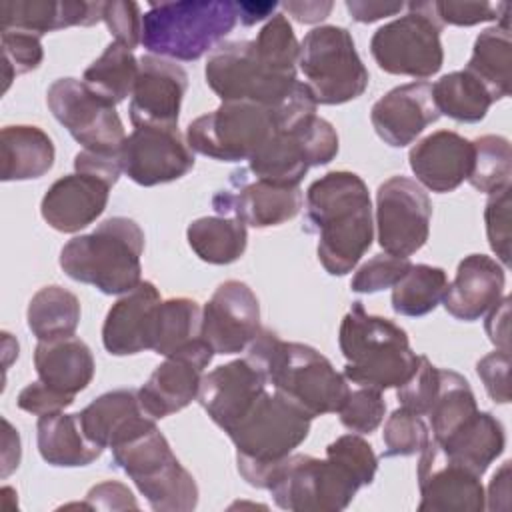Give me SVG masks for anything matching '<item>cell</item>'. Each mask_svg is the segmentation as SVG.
<instances>
[{"label":"cell","instance_id":"1","mask_svg":"<svg viewBox=\"0 0 512 512\" xmlns=\"http://www.w3.org/2000/svg\"><path fill=\"white\" fill-rule=\"evenodd\" d=\"M308 232L318 234V260L332 276L356 268L374 240L372 202L366 182L348 170L314 180L304 198Z\"/></svg>","mask_w":512,"mask_h":512},{"label":"cell","instance_id":"2","mask_svg":"<svg viewBox=\"0 0 512 512\" xmlns=\"http://www.w3.org/2000/svg\"><path fill=\"white\" fill-rule=\"evenodd\" d=\"M246 360L264 376L274 392L296 404L310 418L338 412L350 392L344 374L316 348L284 342L276 332L260 328L248 344Z\"/></svg>","mask_w":512,"mask_h":512},{"label":"cell","instance_id":"3","mask_svg":"<svg viewBox=\"0 0 512 512\" xmlns=\"http://www.w3.org/2000/svg\"><path fill=\"white\" fill-rule=\"evenodd\" d=\"M340 352L346 358L344 378L356 386L400 388L416 370L420 354L410 348L404 328L368 314L360 300L352 302L338 332Z\"/></svg>","mask_w":512,"mask_h":512},{"label":"cell","instance_id":"4","mask_svg":"<svg viewBox=\"0 0 512 512\" xmlns=\"http://www.w3.org/2000/svg\"><path fill=\"white\" fill-rule=\"evenodd\" d=\"M142 252V228L132 218L112 216L90 234L68 240L60 250V268L68 278L116 296L142 282Z\"/></svg>","mask_w":512,"mask_h":512},{"label":"cell","instance_id":"5","mask_svg":"<svg viewBox=\"0 0 512 512\" xmlns=\"http://www.w3.org/2000/svg\"><path fill=\"white\" fill-rule=\"evenodd\" d=\"M312 418L278 392H264L228 432L236 468L254 488L268 490L274 470L308 438Z\"/></svg>","mask_w":512,"mask_h":512},{"label":"cell","instance_id":"6","mask_svg":"<svg viewBox=\"0 0 512 512\" xmlns=\"http://www.w3.org/2000/svg\"><path fill=\"white\" fill-rule=\"evenodd\" d=\"M236 20V2L230 0L150 2L140 42L154 56L194 62L212 52Z\"/></svg>","mask_w":512,"mask_h":512},{"label":"cell","instance_id":"7","mask_svg":"<svg viewBox=\"0 0 512 512\" xmlns=\"http://www.w3.org/2000/svg\"><path fill=\"white\" fill-rule=\"evenodd\" d=\"M110 450L114 466L132 478L152 510L190 512L198 506L194 476L174 456L156 424Z\"/></svg>","mask_w":512,"mask_h":512},{"label":"cell","instance_id":"8","mask_svg":"<svg viewBox=\"0 0 512 512\" xmlns=\"http://www.w3.org/2000/svg\"><path fill=\"white\" fill-rule=\"evenodd\" d=\"M298 68L316 104H344L364 94L370 74L352 34L342 26H316L300 42Z\"/></svg>","mask_w":512,"mask_h":512},{"label":"cell","instance_id":"9","mask_svg":"<svg viewBox=\"0 0 512 512\" xmlns=\"http://www.w3.org/2000/svg\"><path fill=\"white\" fill-rule=\"evenodd\" d=\"M362 488L340 460L290 454L272 474L268 490L278 508L290 512H340Z\"/></svg>","mask_w":512,"mask_h":512},{"label":"cell","instance_id":"10","mask_svg":"<svg viewBox=\"0 0 512 512\" xmlns=\"http://www.w3.org/2000/svg\"><path fill=\"white\" fill-rule=\"evenodd\" d=\"M204 76L222 102H252L278 110L294 92L298 78L264 64L254 40L218 44L206 62Z\"/></svg>","mask_w":512,"mask_h":512},{"label":"cell","instance_id":"11","mask_svg":"<svg viewBox=\"0 0 512 512\" xmlns=\"http://www.w3.org/2000/svg\"><path fill=\"white\" fill-rule=\"evenodd\" d=\"M442 24L432 2H410L408 14L380 26L370 40V54L380 70L426 80L440 72L444 50Z\"/></svg>","mask_w":512,"mask_h":512},{"label":"cell","instance_id":"12","mask_svg":"<svg viewBox=\"0 0 512 512\" xmlns=\"http://www.w3.org/2000/svg\"><path fill=\"white\" fill-rule=\"evenodd\" d=\"M278 130L274 112L252 102H222L186 128L188 146L212 160H250Z\"/></svg>","mask_w":512,"mask_h":512},{"label":"cell","instance_id":"13","mask_svg":"<svg viewBox=\"0 0 512 512\" xmlns=\"http://www.w3.org/2000/svg\"><path fill=\"white\" fill-rule=\"evenodd\" d=\"M46 104L52 116L84 150L120 152L126 132L116 106L90 90L82 80H54L46 92Z\"/></svg>","mask_w":512,"mask_h":512},{"label":"cell","instance_id":"14","mask_svg":"<svg viewBox=\"0 0 512 512\" xmlns=\"http://www.w3.org/2000/svg\"><path fill=\"white\" fill-rule=\"evenodd\" d=\"M432 202L424 188L406 176H392L376 190V232L386 254L412 256L430 234Z\"/></svg>","mask_w":512,"mask_h":512},{"label":"cell","instance_id":"15","mask_svg":"<svg viewBox=\"0 0 512 512\" xmlns=\"http://www.w3.org/2000/svg\"><path fill=\"white\" fill-rule=\"evenodd\" d=\"M122 172L140 186H158L194 168V150L178 128L136 126L120 148Z\"/></svg>","mask_w":512,"mask_h":512},{"label":"cell","instance_id":"16","mask_svg":"<svg viewBox=\"0 0 512 512\" xmlns=\"http://www.w3.org/2000/svg\"><path fill=\"white\" fill-rule=\"evenodd\" d=\"M302 190L274 186L238 168L228 178V188L212 196V208L220 216H232L254 228L280 226L292 220L302 208Z\"/></svg>","mask_w":512,"mask_h":512},{"label":"cell","instance_id":"17","mask_svg":"<svg viewBox=\"0 0 512 512\" xmlns=\"http://www.w3.org/2000/svg\"><path fill=\"white\" fill-rule=\"evenodd\" d=\"M164 358L146 384L138 388V400L154 420L180 412L198 398L202 372L212 362L214 350L204 338H198Z\"/></svg>","mask_w":512,"mask_h":512},{"label":"cell","instance_id":"18","mask_svg":"<svg viewBox=\"0 0 512 512\" xmlns=\"http://www.w3.org/2000/svg\"><path fill=\"white\" fill-rule=\"evenodd\" d=\"M416 478L420 512H482L486 508L480 476L446 456L432 438L420 452Z\"/></svg>","mask_w":512,"mask_h":512},{"label":"cell","instance_id":"19","mask_svg":"<svg viewBox=\"0 0 512 512\" xmlns=\"http://www.w3.org/2000/svg\"><path fill=\"white\" fill-rule=\"evenodd\" d=\"M260 332V304L246 282H222L202 308V338L214 354H238Z\"/></svg>","mask_w":512,"mask_h":512},{"label":"cell","instance_id":"20","mask_svg":"<svg viewBox=\"0 0 512 512\" xmlns=\"http://www.w3.org/2000/svg\"><path fill=\"white\" fill-rule=\"evenodd\" d=\"M188 74L182 66L146 54L138 60V78L130 96V122L136 126L178 128Z\"/></svg>","mask_w":512,"mask_h":512},{"label":"cell","instance_id":"21","mask_svg":"<svg viewBox=\"0 0 512 512\" xmlns=\"http://www.w3.org/2000/svg\"><path fill=\"white\" fill-rule=\"evenodd\" d=\"M264 392V376L244 358L204 374L196 400L210 420L228 434L254 408Z\"/></svg>","mask_w":512,"mask_h":512},{"label":"cell","instance_id":"22","mask_svg":"<svg viewBox=\"0 0 512 512\" xmlns=\"http://www.w3.org/2000/svg\"><path fill=\"white\" fill-rule=\"evenodd\" d=\"M438 118L432 84L424 80L392 88L370 110L376 134L392 148L412 144Z\"/></svg>","mask_w":512,"mask_h":512},{"label":"cell","instance_id":"23","mask_svg":"<svg viewBox=\"0 0 512 512\" xmlns=\"http://www.w3.org/2000/svg\"><path fill=\"white\" fill-rule=\"evenodd\" d=\"M472 142L452 130H438L410 148L408 162L418 184L444 194L456 190L472 170Z\"/></svg>","mask_w":512,"mask_h":512},{"label":"cell","instance_id":"24","mask_svg":"<svg viewBox=\"0 0 512 512\" xmlns=\"http://www.w3.org/2000/svg\"><path fill=\"white\" fill-rule=\"evenodd\" d=\"M504 284L506 274L498 260L486 254H470L458 264L456 276L448 282L442 296V304L456 320L474 322L500 302Z\"/></svg>","mask_w":512,"mask_h":512},{"label":"cell","instance_id":"25","mask_svg":"<svg viewBox=\"0 0 512 512\" xmlns=\"http://www.w3.org/2000/svg\"><path fill=\"white\" fill-rule=\"evenodd\" d=\"M108 194V184L74 172L58 178L46 190L40 202V214L50 228L74 234L102 216L108 204Z\"/></svg>","mask_w":512,"mask_h":512},{"label":"cell","instance_id":"26","mask_svg":"<svg viewBox=\"0 0 512 512\" xmlns=\"http://www.w3.org/2000/svg\"><path fill=\"white\" fill-rule=\"evenodd\" d=\"M162 302L158 288L142 280L122 294L106 314L102 344L112 356H128L150 350V324L156 306Z\"/></svg>","mask_w":512,"mask_h":512},{"label":"cell","instance_id":"27","mask_svg":"<svg viewBox=\"0 0 512 512\" xmlns=\"http://www.w3.org/2000/svg\"><path fill=\"white\" fill-rule=\"evenodd\" d=\"M78 420L86 438L102 448H114L156 424L154 418L144 412L138 390L132 388L104 392L78 412Z\"/></svg>","mask_w":512,"mask_h":512},{"label":"cell","instance_id":"28","mask_svg":"<svg viewBox=\"0 0 512 512\" xmlns=\"http://www.w3.org/2000/svg\"><path fill=\"white\" fill-rule=\"evenodd\" d=\"M104 2L86 0H4L0 28L44 36L68 26H92L102 20Z\"/></svg>","mask_w":512,"mask_h":512},{"label":"cell","instance_id":"29","mask_svg":"<svg viewBox=\"0 0 512 512\" xmlns=\"http://www.w3.org/2000/svg\"><path fill=\"white\" fill-rule=\"evenodd\" d=\"M34 368L38 380L76 396L94 378V356L84 340L78 336H62L52 340H38L34 348Z\"/></svg>","mask_w":512,"mask_h":512},{"label":"cell","instance_id":"30","mask_svg":"<svg viewBox=\"0 0 512 512\" xmlns=\"http://www.w3.org/2000/svg\"><path fill=\"white\" fill-rule=\"evenodd\" d=\"M54 142L38 126L14 124L0 132V178L4 182L42 178L54 166Z\"/></svg>","mask_w":512,"mask_h":512},{"label":"cell","instance_id":"31","mask_svg":"<svg viewBox=\"0 0 512 512\" xmlns=\"http://www.w3.org/2000/svg\"><path fill=\"white\" fill-rule=\"evenodd\" d=\"M36 442L42 460L58 468L88 466L104 452L102 446L86 438L78 414H64V410L38 418Z\"/></svg>","mask_w":512,"mask_h":512},{"label":"cell","instance_id":"32","mask_svg":"<svg viewBox=\"0 0 512 512\" xmlns=\"http://www.w3.org/2000/svg\"><path fill=\"white\" fill-rule=\"evenodd\" d=\"M300 124L290 130H276L274 136L248 160V172L274 186L296 188L312 168Z\"/></svg>","mask_w":512,"mask_h":512},{"label":"cell","instance_id":"33","mask_svg":"<svg viewBox=\"0 0 512 512\" xmlns=\"http://www.w3.org/2000/svg\"><path fill=\"white\" fill-rule=\"evenodd\" d=\"M438 444L446 456L482 478L490 464L504 452L506 434L502 422L494 414L478 410Z\"/></svg>","mask_w":512,"mask_h":512},{"label":"cell","instance_id":"34","mask_svg":"<svg viewBox=\"0 0 512 512\" xmlns=\"http://www.w3.org/2000/svg\"><path fill=\"white\" fill-rule=\"evenodd\" d=\"M186 238L192 252L208 264H232L242 258L248 232L246 224L232 216H202L188 224Z\"/></svg>","mask_w":512,"mask_h":512},{"label":"cell","instance_id":"35","mask_svg":"<svg viewBox=\"0 0 512 512\" xmlns=\"http://www.w3.org/2000/svg\"><path fill=\"white\" fill-rule=\"evenodd\" d=\"M510 66H512V44L510 28L490 26L482 30L472 48L468 66L464 68L478 78L488 90L492 102L502 100L510 94Z\"/></svg>","mask_w":512,"mask_h":512},{"label":"cell","instance_id":"36","mask_svg":"<svg viewBox=\"0 0 512 512\" xmlns=\"http://www.w3.org/2000/svg\"><path fill=\"white\" fill-rule=\"evenodd\" d=\"M202 308L192 298H168L162 300L152 316L150 324V350L160 356L188 346L202 338Z\"/></svg>","mask_w":512,"mask_h":512},{"label":"cell","instance_id":"37","mask_svg":"<svg viewBox=\"0 0 512 512\" xmlns=\"http://www.w3.org/2000/svg\"><path fill=\"white\" fill-rule=\"evenodd\" d=\"M26 322L38 340L72 336L80 324V300L62 286H44L30 298Z\"/></svg>","mask_w":512,"mask_h":512},{"label":"cell","instance_id":"38","mask_svg":"<svg viewBox=\"0 0 512 512\" xmlns=\"http://www.w3.org/2000/svg\"><path fill=\"white\" fill-rule=\"evenodd\" d=\"M432 98L440 116L444 114L466 124L484 120L494 104L484 84L466 70H456L436 80L432 84Z\"/></svg>","mask_w":512,"mask_h":512},{"label":"cell","instance_id":"39","mask_svg":"<svg viewBox=\"0 0 512 512\" xmlns=\"http://www.w3.org/2000/svg\"><path fill=\"white\" fill-rule=\"evenodd\" d=\"M138 78V58L126 46L110 42L84 70L82 82L114 106L132 96Z\"/></svg>","mask_w":512,"mask_h":512},{"label":"cell","instance_id":"40","mask_svg":"<svg viewBox=\"0 0 512 512\" xmlns=\"http://www.w3.org/2000/svg\"><path fill=\"white\" fill-rule=\"evenodd\" d=\"M476 412L478 404L470 382L454 370L440 368L438 392L426 414L432 428V440L442 442Z\"/></svg>","mask_w":512,"mask_h":512},{"label":"cell","instance_id":"41","mask_svg":"<svg viewBox=\"0 0 512 512\" xmlns=\"http://www.w3.org/2000/svg\"><path fill=\"white\" fill-rule=\"evenodd\" d=\"M446 288L448 276L442 268L412 264L410 270L392 286V310L410 318L424 316L442 302Z\"/></svg>","mask_w":512,"mask_h":512},{"label":"cell","instance_id":"42","mask_svg":"<svg viewBox=\"0 0 512 512\" xmlns=\"http://www.w3.org/2000/svg\"><path fill=\"white\" fill-rule=\"evenodd\" d=\"M474 158L468 182L484 194H494L504 186H510L512 154L510 140L498 134H484L472 140Z\"/></svg>","mask_w":512,"mask_h":512},{"label":"cell","instance_id":"43","mask_svg":"<svg viewBox=\"0 0 512 512\" xmlns=\"http://www.w3.org/2000/svg\"><path fill=\"white\" fill-rule=\"evenodd\" d=\"M256 50L266 66L280 74H292L296 76L298 66V52L300 44L294 36L292 24L284 14H274L258 32Z\"/></svg>","mask_w":512,"mask_h":512},{"label":"cell","instance_id":"44","mask_svg":"<svg viewBox=\"0 0 512 512\" xmlns=\"http://www.w3.org/2000/svg\"><path fill=\"white\" fill-rule=\"evenodd\" d=\"M382 440L386 448L384 456L420 454L430 442V426L422 414L400 406L388 416Z\"/></svg>","mask_w":512,"mask_h":512},{"label":"cell","instance_id":"45","mask_svg":"<svg viewBox=\"0 0 512 512\" xmlns=\"http://www.w3.org/2000/svg\"><path fill=\"white\" fill-rule=\"evenodd\" d=\"M2 46V92L8 90L10 82L16 76L28 74L36 70L44 60V48L38 36L18 30H2L0 34Z\"/></svg>","mask_w":512,"mask_h":512},{"label":"cell","instance_id":"46","mask_svg":"<svg viewBox=\"0 0 512 512\" xmlns=\"http://www.w3.org/2000/svg\"><path fill=\"white\" fill-rule=\"evenodd\" d=\"M386 412V402L382 398V392L376 388L358 386L356 390H350L342 408L338 410L340 422L344 428H348L354 434H370L374 432Z\"/></svg>","mask_w":512,"mask_h":512},{"label":"cell","instance_id":"47","mask_svg":"<svg viewBox=\"0 0 512 512\" xmlns=\"http://www.w3.org/2000/svg\"><path fill=\"white\" fill-rule=\"evenodd\" d=\"M412 262L408 256L394 254H376L364 262L352 276L350 288L358 294H374L386 288H392L408 270Z\"/></svg>","mask_w":512,"mask_h":512},{"label":"cell","instance_id":"48","mask_svg":"<svg viewBox=\"0 0 512 512\" xmlns=\"http://www.w3.org/2000/svg\"><path fill=\"white\" fill-rule=\"evenodd\" d=\"M510 204V186H504L498 192L490 194L484 208L488 244L502 266L510 264Z\"/></svg>","mask_w":512,"mask_h":512},{"label":"cell","instance_id":"49","mask_svg":"<svg viewBox=\"0 0 512 512\" xmlns=\"http://www.w3.org/2000/svg\"><path fill=\"white\" fill-rule=\"evenodd\" d=\"M438 384L440 368H436L426 356L420 354L414 374L400 388H396V398L404 408L426 416L436 398Z\"/></svg>","mask_w":512,"mask_h":512},{"label":"cell","instance_id":"50","mask_svg":"<svg viewBox=\"0 0 512 512\" xmlns=\"http://www.w3.org/2000/svg\"><path fill=\"white\" fill-rule=\"evenodd\" d=\"M326 456H332L340 460L346 468H350L358 476L362 486L372 484L378 470V456L362 436L358 434L338 436L334 442L328 444Z\"/></svg>","mask_w":512,"mask_h":512},{"label":"cell","instance_id":"51","mask_svg":"<svg viewBox=\"0 0 512 512\" xmlns=\"http://www.w3.org/2000/svg\"><path fill=\"white\" fill-rule=\"evenodd\" d=\"M102 20L106 22L114 42L134 50L142 38V14L136 2L128 0H112L104 2Z\"/></svg>","mask_w":512,"mask_h":512},{"label":"cell","instance_id":"52","mask_svg":"<svg viewBox=\"0 0 512 512\" xmlns=\"http://www.w3.org/2000/svg\"><path fill=\"white\" fill-rule=\"evenodd\" d=\"M508 2H456V0H444V2H432L434 14L440 24L450 26H474L480 22L496 20L500 18L502 10Z\"/></svg>","mask_w":512,"mask_h":512},{"label":"cell","instance_id":"53","mask_svg":"<svg viewBox=\"0 0 512 512\" xmlns=\"http://www.w3.org/2000/svg\"><path fill=\"white\" fill-rule=\"evenodd\" d=\"M76 396H68L64 392H58L56 388L44 384L42 380L30 382L24 386L16 398V406L28 414L44 416L52 412H62L64 408L74 404Z\"/></svg>","mask_w":512,"mask_h":512},{"label":"cell","instance_id":"54","mask_svg":"<svg viewBox=\"0 0 512 512\" xmlns=\"http://www.w3.org/2000/svg\"><path fill=\"white\" fill-rule=\"evenodd\" d=\"M508 368H510V352L494 350L478 360L476 372L488 392V396L496 404L510 402V386H508Z\"/></svg>","mask_w":512,"mask_h":512},{"label":"cell","instance_id":"55","mask_svg":"<svg viewBox=\"0 0 512 512\" xmlns=\"http://www.w3.org/2000/svg\"><path fill=\"white\" fill-rule=\"evenodd\" d=\"M74 172L92 176L110 188L118 182L122 174V162L120 152H92V150H80L74 156Z\"/></svg>","mask_w":512,"mask_h":512},{"label":"cell","instance_id":"56","mask_svg":"<svg viewBox=\"0 0 512 512\" xmlns=\"http://www.w3.org/2000/svg\"><path fill=\"white\" fill-rule=\"evenodd\" d=\"M84 504L88 510H138V502L130 488L114 480L92 486Z\"/></svg>","mask_w":512,"mask_h":512},{"label":"cell","instance_id":"57","mask_svg":"<svg viewBox=\"0 0 512 512\" xmlns=\"http://www.w3.org/2000/svg\"><path fill=\"white\" fill-rule=\"evenodd\" d=\"M486 334L488 340L498 348L510 352V298L502 296L500 302L486 312Z\"/></svg>","mask_w":512,"mask_h":512},{"label":"cell","instance_id":"58","mask_svg":"<svg viewBox=\"0 0 512 512\" xmlns=\"http://www.w3.org/2000/svg\"><path fill=\"white\" fill-rule=\"evenodd\" d=\"M404 8V2L396 0H346V10L356 22L370 24L386 16H394Z\"/></svg>","mask_w":512,"mask_h":512},{"label":"cell","instance_id":"59","mask_svg":"<svg viewBox=\"0 0 512 512\" xmlns=\"http://www.w3.org/2000/svg\"><path fill=\"white\" fill-rule=\"evenodd\" d=\"M486 500H488L486 502L488 510H508V506H510V460H506L492 476Z\"/></svg>","mask_w":512,"mask_h":512},{"label":"cell","instance_id":"60","mask_svg":"<svg viewBox=\"0 0 512 512\" xmlns=\"http://www.w3.org/2000/svg\"><path fill=\"white\" fill-rule=\"evenodd\" d=\"M332 2L328 0H304V2H282V8L294 16L298 22L304 24H316L320 20H324L330 10H332Z\"/></svg>","mask_w":512,"mask_h":512},{"label":"cell","instance_id":"61","mask_svg":"<svg viewBox=\"0 0 512 512\" xmlns=\"http://www.w3.org/2000/svg\"><path fill=\"white\" fill-rule=\"evenodd\" d=\"M4 436H2V478H6L12 470L18 468L20 462V436L18 430L12 428V424L2 418Z\"/></svg>","mask_w":512,"mask_h":512},{"label":"cell","instance_id":"62","mask_svg":"<svg viewBox=\"0 0 512 512\" xmlns=\"http://www.w3.org/2000/svg\"><path fill=\"white\" fill-rule=\"evenodd\" d=\"M276 8H278V2H236V10H238V20L244 24V26H252L256 22H262V20H270L274 14H276Z\"/></svg>","mask_w":512,"mask_h":512}]
</instances>
